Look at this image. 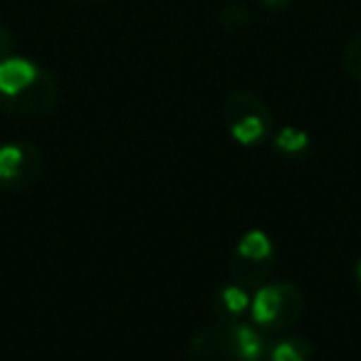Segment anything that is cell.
<instances>
[{
	"label": "cell",
	"instance_id": "obj_5",
	"mask_svg": "<svg viewBox=\"0 0 361 361\" xmlns=\"http://www.w3.org/2000/svg\"><path fill=\"white\" fill-rule=\"evenodd\" d=\"M42 176V151L35 144L0 146V183L11 191H25Z\"/></svg>",
	"mask_w": 361,
	"mask_h": 361
},
{
	"label": "cell",
	"instance_id": "obj_7",
	"mask_svg": "<svg viewBox=\"0 0 361 361\" xmlns=\"http://www.w3.org/2000/svg\"><path fill=\"white\" fill-rule=\"evenodd\" d=\"M272 272H275V257L272 260H247L235 252L231 257V280L233 285L243 287V290L267 285Z\"/></svg>",
	"mask_w": 361,
	"mask_h": 361
},
{
	"label": "cell",
	"instance_id": "obj_10",
	"mask_svg": "<svg viewBox=\"0 0 361 361\" xmlns=\"http://www.w3.org/2000/svg\"><path fill=\"white\" fill-rule=\"evenodd\" d=\"M275 146L285 154H300L310 146V136L302 129H295V126H285L280 129V134L275 136Z\"/></svg>",
	"mask_w": 361,
	"mask_h": 361
},
{
	"label": "cell",
	"instance_id": "obj_11",
	"mask_svg": "<svg viewBox=\"0 0 361 361\" xmlns=\"http://www.w3.org/2000/svg\"><path fill=\"white\" fill-rule=\"evenodd\" d=\"M310 359V346L300 339H287L272 349L270 361H307Z\"/></svg>",
	"mask_w": 361,
	"mask_h": 361
},
{
	"label": "cell",
	"instance_id": "obj_9",
	"mask_svg": "<svg viewBox=\"0 0 361 361\" xmlns=\"http://www.w3.org/2000/svg\"><path fill=\"white\" fill-rule=\"evenodd\" d=\"M218 23H221L223 30H243L252 23V13L240 3H228L218 16Z\"/></svg>",
	"mask_w": 361,
	"mask_h": 361
},
{
	"label": "cell",
	"instance_id": "obj_17",
	"mask_svg": "<svg viewBox=\"0 0 361 361\" xmlns=\"http://www.w3.org/2000/svg\"><path fill=\"white\" fill-rule=\"evenodd\" d=\"M356 282H359V292H361V260L356 262Z\"/></svg>",
	"mask_w": 361,
	"mask_h": 361
},
{
	"label": "cell",
	"instance_id": "obj_15",
	"mask_svg": "<svg viewBox=\"0 0 361 361\" xmlns=\"http://www.w3.org/2000/svg\"><path fill=\"white\" fill-rule=\"evenodd\" d=\"M257 3H260L262 8H267V11H285L292 0H257Z\"/></svg>",
	"mask_w": 361,
	"mask_h": 361
},
{
	"label": "cell",
	"instance_id": "obj_6",
	"mask_svg": "<svg viewBox=\"0 0 361 361\" xmlns=\"http://www.w3.org/2000/svg\"><path fill=\"white\" fill-rule=\"evenodd\" d=\"M40 75V65H35L27 57L11 55L6 60H0V97L18 94L25 90L35 77Z\"/></svg>",
	"mask_w": 361,
	"mask_h": 361
},
{
	"label": "cell",
	"instance_id": "obj_2",
	"mask_svg": "<svg viewBox=\"0 0 361 361\" xmlns=\"http://www.w3.org/2000/svg\"><path fill=\"white\" fill-rule=\"evenodd\" d=\"M221 119L240 146L260 144L275 124L265 102L247 90H235L226 97L221 106Z\"/></svg>",
	"mask_w": 361,
	"mask_h": 361
},
{
	"label": "cell",
	"instance_id": "obj_16",
	"mask_svg": "<svg viewBox=\"0 0 361 361\" xmlns=\"http://www.w3.org/2000/svg\"><path fill=\"white\" fill-rule=\"evenodd\" d=\"M70 3L82 6V8H92V6H102V3H106V0H70Z\"/></svg>",
	"mask_w": 361,
	"mask_h": 361
},
{
	"label": "cell",
	"instance_id": "obj_1",
	"mask_svg": "<svg viewBox=\"0 0 361 361\" xmlns=\"http://www.w3.org/2000/svg\"><path fill=\"white\" fill-rule=\"evenodd\" d=\"M262 336L243 322H216L191 336L186 361H260Z\"/></svg>",
	"mask_w": 361,
	"mask_h": 361
},
{
	"label": "cell",
	"instance_id": "obj_13",
	"mask_svg": "<svg viewBox=\"0 0 361 361\" xmlns=\"http://www.w3.org/2000/svg\"><path fill=\"white\" fill-rule=\"evenodd\" d=\"M218 302H221V307L226 312H231V314H240L243 310H247L250 307V300H247L245 290L238 285H228L223 287L221 292H218Z\"/></svg>",
	"mask_w": 361,
	"mask_h": 361
},
{
	"label": "cell",
	"instance_id": "obj_12",
	"mask_svg": "<svg viewBox=\"0 0 361 361\" xmlns=\"http://www.w3.org/2000/svg\"><path fill=\"white\" fill-rule=\"evenodd\" d=\"M341 67L349 77L361 82V32H356L349 42H346L344 52H341Z\"/></svg>",
	"mask_w": 361,
	"mask_h": 361
},
{
	"label": "cell",
	"instance_id": "obj_14",
	"mask_svg": "<svg viewBox=\"0 0 361 361\" xmlns=\"http://www.w3.org/2000/svg\"><path fill=\"white\" fill-rule=\"evenodd\" d=\"M13 52H16V37H13V32L8 27L0 25V60L11 57Z\"/></svg>",
	"mask_w": 361,
	"mask_h": 361
},
{
	"label": "cell",
	"instance_id": "obj_3",
	"mask_svg": "<svg viewBox=\"0 0 361 361\" xmlns=\"http://www.w3.org/2000/svg\"><path fill=\"white\" fill-rule=\"evenodd\" d=\"M305 310V297L292 282H267L250 300L252 322L267 329H290Z\"/></svg>",
	"mask_w": 361,
	"mask_h": 361
},
{
	"label": "cell",
	"instance_id": "obj_8",
	"mask_svg": "<svg viewBox=\"0 0 361 361\" xmlns=\"http://www.w3.org/2000/svg\"><path fill=\"white\" fill-rule=\"evenodd\" d=\"M235 255L247 257V260H272V240L267 238V233L262 231H247L245 235L238 240Z\"/></svg>",
	"mask_w": 361,
	"mask_h": 361
},
{
	"label": "cell",
	"instance_id": "obj_4",
	"mask_svg": "<svg viewBox=\"0 0 361 361\" xmlns=\"http://www.w3.org/2000/svg\"><path fill=\"white\" fill-rule=\"evenodd\" d=\"M60 97V85L52 77V72L40 67V75L25 90L11 97H0V109L16 116V119H42V116H50L57 109Z\"/></svg>",
	"mask_w": 361,
	"mask_h": 361
}]
</instances>
